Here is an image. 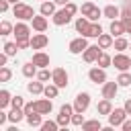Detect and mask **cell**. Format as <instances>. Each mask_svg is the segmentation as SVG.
<instances>
[{"mask_svg": "<svg viewBox=\"0 0 131 131\" xmlns=\"http://www.w3.org/2000/svg\"><path fill=\"white\" fill-rule=\"evenodd\" d=\"M88 80L92 82V84H104L106 82V70L104 68H100V66H94V68H90V72H88Z\"/></svg>", "mask_w": 131, "mask_h": 131, "instance_id": "obj_6", "label": "cell"}, {"mask_svg": "<svg viewBox=\"0 0 131 131\" xmlns=\"http://www.w3.org/2000/svg\"><path fill=\"white\" fill-rule=\"evenodd\" d=\"M102 16L108 18V20H115V18H121V8H117L115 4H108L102 8Z\"/></svg>", "mask_w": 131, "mask_h": 131, "instance_id": "obj_19", "label": "cell"}, {"mask_svg": "<svg viewBox=\"0 0 131 131\" xmlns=\"http://www.w3.org/2000/svg\"><path fill=\"white\" fill-rule=\"evenodd\" d=\"M51 78H53V72H49L47 68H41L37 72V80H41V82H49Z\"/></svg>", "mask_w": 131, "mask_h": 131, "instance_id": "obj_36", "label": "cell"}, {"mask_svg": "<svg viewBox=\"0 0 131 131\" xmlns=\"http://www.w3.org/2000/svg\"><path fill=\"white\" fill-rule=\"evenodd\" d=\"M129 49H131V41H129Z\"/></svg>", "mask_w": 131, "mask_h": 131, "instance_id": "obj_54", "label": "cell"}, {"mask_svg": "<svg viewBox=\"0 0 131 131\" xmlns=\"http://www.w3.org/2000/svg\"><path fill=\"white\" fill-rule=\"evenodd\" d=\"M10 33H14V25H10L8 20H2V23H0V35L6 37V35H10Z\"/></svg>", "mask_w": 131, "mask_h": 131, "instance_id": "obj_35", "label": "cell"}, {"mask_svg": "<svg viewBox=\"0 0 131 131\" xmlns=\"http://www.w3.org/2000/svg\"><path fill=\"white\" fill-rule=\"evenodd\" d=\"M27 123H29L31 127H41L43 115H41V113H29V115H27Z\"/></svg>", "mask_w": 131, "mask_h": 131, "instance_id": "obj_29", "label": "cell"}, {"mask_svg": "<svg viewBox=\"0 0 131 131\" xmlns=\"http://www.w3.org/2000/svg\"><path fill=\"white\" fill-rule=\"evenodd\" d=\"M90 106V94L88 92H78L74 98V111L76 113H86V108Z\"/></svg>", "mask_w": 131, "mask_h": 131, "instance_id": "obj_7", "label": "cell"}, {"mask_svg": "<svg viewBox=\"0 0 131 131\" xmlns=\"http://www.w3.org/2000/svg\"><path fill=\"white\" fill-rule=\"evenodd\" d=\"M57 94H59V86L53 84V82H49L43 90V96H47V98H57Z\"/></svg>", "mask_w": 131, "mask_h": 131, "instance_id": "obj_28", "label": "cell"}, {"mask_svg": "<svg viewBox=\"0 0 131 131\" xmlns=\"http://www.w3.org/2000/svg\"><path fill=\"white\" fill-rule=\"evenodd\" d=\"M31 61H33L39 70H41V68H49V55H47L45 51H35Z\"/></svg>", "mask_w": 131, "mask_h": 131, "instance_id": "obj_17", "label": "cell"}, {"mask_svg": "<svg viewBox=\"0 0 131 131\" xmlns=\"http://www.w3.org/2000/svg\"><path fill=\"white\" fill-rule=\"evenodd\" d=\"M8 2H10V4H16V2H20V0H8Z\"/></svg>", "mask_w": 131, "mask_h": 131, "instance_id": "obj_53", "label": "cell"}, {"mask_svg": "<svg viewBox=\"0 0 131 131\" xmlns=\"http://www.w3.org/2000/svg\"><path fill=\"white\" fill-rule=\"evenodd\" d=\"M10 106H14V108H23L25 106V100H23V96H12V100H10Z\"/></svg>", "mask_w": 131, "mask_h": 131, "instance_id": "obj_42", "label": "cell"}, {"mask_svg": "<svg viewBox=\"0 0 131 131\" xmlns=\"http://www.w3.org/2000/svg\"><path fill=\"white\" fill-rule=\"evenodd\" d=\"M123 108L127 111V115H131V98H127V100H125V104H123Z\"/></svg>", "mask_w": 131, "mask_h": 131, "instance_id": "obj_50", "label": "cell"}, {"mask_svg": "<svg viewBox=\"0 0 131 131\" xmlns=\"http://www.w3.org/2000/svg\"><path fill=\"white\" fill-rule=\"evenodd\" d=\"M119 88H121V86H119L117 80H115V82H108V80H106V82L102 84V98H111V100H113V98L117 96Z\"/></svg>", "mask_w": 131, "mask_h": 131, "instance_id": "obj_14", "label": "cell"}, {"mask_svg": "<svg viewBox=\"0 0 131 131\" xmlns=\"http://www.w3.org/2000/svg\"><path fill=\"white\" fill-rule=\"evenodd\" d=\"M8 4H10L8 0H0V10H2V12H6V10H8Z\"/></svg>", "mask_w": 131, "mask_h": 131, "instance_id": "obj_49", "label": "cell"}, {"mask_svg": "<svg viewBox=\"0 0 131 131\" xmlns=\"http://www.w3.org/2000/svg\"><path fill=\"white\" fill-rule=\"evenodd\" d=\"M35 106H37V113H41V115H49L51 111H53V102H51V98H39V100H35Z\"/></svg>", "mask_w": 131, "mask_h": 131, "instance_id": "obj_16", "label": "cell"}, {"mask_svg": "<svg viewBox=\"0 0 131 131\" xmlns=\"http://www.w3.org/2000/svg\"><path fill=\"white\" fill-rule=\"evenodd\" d=\"M125 119H127V111H125L123 106H121V108H113V111L108 113V123H111L113 127H121Z\"/></svg>", "mask_w": 131, "mask_h": 131, "instance_id": "obj_9", "label": "cell"}, {"mask_svg": "<svg viewBox=\"0 0 131 131\" xmlns=\"http://www.w3.org/2000/svg\"><path fill=\"white\" fill-rule=\"evenodd\" d=\"M108 33H111L113 37H121V35H125L127 31H125V23H123V18H115V20H111V25H108Z\"/></svg>", "mask_w": 131, "mask_h": 131, "instance_id": "obj_15", "label": "cell"}, {"mask_svg": "<svg viewBox=\"0 0 131 131\" xmlns=\"http://www.w3.org/2000/svg\"><path fill=\"white\" fill-rule=\"evenodd\" d=\"M100 129H102V125H100V121H98V119L84 121V125H82V131H100Z\"/></svg>", "mask_w": 131, "mask_h": 131, "instance_id": "obj_30", "label": "cell"}, {"mask_svg": "<svg viewBox=\"0 0 131 131\" xmlns=\"http://www.w3.org/2000/svg\"><path fill=\"white\" fill-rule=\"evenodd\" d=\"M16 41V45H18V49H29L31 47V37L29 39H14Z\"/></svg>", "mask_w": 131, "mask_h": 131, "instance_id": "obj_44", "label": "cell"}, {"mask_svg": "<svg viewBox=\"0 0 131 131\" xmlns=\"http://www.w3.org/2000/svg\"><path fill=\"white\" fill-rule=\"evenodd\" d=\"M63 8H66V10H68V12H70V14H76V12H78V10H80V8H78V6H76V4H74V2H68V4H66V6H63Z\"/></svg>", "mask_w": 131, "mask_h": 131, "instance_id": "obj_45", "label": "cell"}, {"mask_svg": "<svg viewBox=\"0 0 131 131\" xmlns=\"http://www.w3.org/2000/svg\"><path fill=\"white\" fill-rule=\"evenodd\" d=\"M100 51H102V47H100V45H88V47L84 49V53H82V59H84L86 63H96V59H98Z\"/></svg>", "mask_w": 131, "mask_h": 131, "instance_id": "obj_8", "label": "cell"}, {"mask_svg": "<svg viewBox=\"0 0 131 131\" xmlns=\"http://www.w3.org/2000/svg\"><path fill=\"white\" fill-rule=\"evenodd\" d=\"M51 82L57 84L59 88H68V84H70V74H68V70H66V68H55Z\"/></svg>", "mask_w": 131, "mask_h": 131, "instance_id": "obj_5", "label": "cell"}, {"mask_svg": "<svg viewBox=\"0 0 131 131\" xmlns=\"http://www.w3.org/2000/svg\"><path fill=\"white\" fill-rule=\"evenodd\" d=\"M113 111V104H111V98H102L98 104H96V115L100 117V115H104V117H108V113Z\"/></svg>", "mask_w": 131, "mask_h": 131, "instance_id": "obj_20", "label": "cell"}, {"mask_svg": "<svg viewBox=\"0 0 131 131\" xmlns=\"http://www.w3.org/2000/svg\"><path fill=\"white\" fill-rule=\"evenodd\" d=\"M123 23H125V31L131 35V18H127V20H123Z\"/></svg>", "mask_w": 131, "mask_h": 131, "instance_id": "obj_51", "label": "cell"}, {"mask_svg": "<svg viewBox=\"0 0 131 131\" xmlns=\"http://www.w3.org/2000/svg\"><path fill=\"white\" fill-rule=\"evenodd\" d=\"M86 47H88V37H82V35H80V37H76V39L70 41L68 51H70L72 55H82Z\"/></svg>", "mask_w": 131, "mask_h": 131, "instance_id": "obj_3", "label": "cell"}, {"mask_svg": "<svg viewBox=\"0 0 131 131\" xmlns=\"http://www.w3.org/2000/svg\"><path fill=\"white\" fill-rule=\"evenodd\" d=\"M92 8H94V4H92V2H84V4H82V6H80V12H82V14H84V16H88V14H90V10H92Z\"/></svg>", "mask_w": 131, "mask_h": 131, "instance_id": "obj_43", "label": "cell"}, {"mask_svg": "<svg viewBox=\"0 0 131 131\" xmlns=\"http://www.w3.org/2000/svg\"><path fill=\"white\" fill-rule=\"evenodd\" d=\"M55 2L53 0H45V2H41V6H39V12L41 14H45V16H53L55 14Z\"/></svg>", "mask_w": 131, "mask_h": 131, "instance_id": "obj_21", "label": "cell"}, {"mask_svg": "<svg viewBox=\"0 0 131 131\" xmlns=\"http://www.w3.org/2000/svg\"><path fill=\"white\" fill-rule=\"evenodd\" d=\"M90 23H92V20H90L88 16H84V14H82V16H78V18H76L74 27H76V31L84 37V35H86V31H88V27H90Z\"/></svg>", "mask_w": 131, "mask_h": 131, "instance_id": "obj_18", "label": "cell"}, {"mask_svg": "<svg viewBox=\"0 0 131 131\" xmlns=\"http://www.w3.org/2000/svg\"><path fill=\"white\" fill-rule=\"evenodd\" d=\"M72 16H74V14H70L66 8H61V10H55V14L51 16V20H53L55 27H63V25L72 23Z\"/></svg>", "mask_w": 131, "mask_h": 131, "instance_id": "obj_10", "label": "cell"}, {"mask_svg": "<svg viewBox=\"0 0 131 131\" xmlns=\"http://www.w3.org/2000/svg\"><path fill=\"white\" fill-rule=\"evenodd\" d=\"M121 18H123V20L131 18V0H127V2H125V6L121 8Z\"/></svg>", "mask_w": 131, "mask_h": 131, "instance_id": "obj_40", "label": "cell"}, {"mask_svg": "<svg viewBox=\"0 0 131 131\" xmlns=\"http://www.w3.org/2000/svg\"><path fill=\"white\" fill-rule=\"evenodd\" d=\"M113 66L119 72H127V70H131V57L125 55V51H117L113 57Z\"/></svg>", "mask_w": 131, "mask_h": 131, "instance_id": "obj_4", "label": "cell"}, {"mask_svg": "<svg viewBox=\"0 0 131 131\" xmlns=\"http://www.w3.org/2000/svg\"><path fill=\"white\" fill-rule=\"evenodd\" d=\"M31 25H33V31H35V33H45V31H47V27H49L47 16H45V14H41V12H39V16H37V14L33 16Z\"/></svg>", "mask_w": 131, "mask_h": 131, "instance_id": "obj_13", "label": "cell"}, {"mask_svg": "<svg viewBox=\"0 0 131 131\" xmlns=\"http://www.w3.org/2000/svg\"><path fill=\"white\" fill-rule=\"evenodd\" d=\"M27 90L31 92V94H43V90H45V82H41V80H33V82H29L27 84Z\"/></svg>", "mask_w": 131, "mask_h": 131, "instance_id": "obj_24", "label": "cell"}, {"mask_svg": "<svg viewBox=\"0 0 131 131\" xmlns=\"http://www.w3.org/2000/svg\"><path fill=\"white\" fill-rule=\"evenodd\" d=\"M100 16H102V10H100L98 6H94V8L90 10V14H88V18H90L92 23H98V18H100Z\"/></svg>", "mask_w": 131, "mask_h": 131, "instance_id": "obj_41", "label": "cell"}, {"mask_svg": "<svg viewBox=\"0 0 131 131\" xmlns=\"http://www.w3.org/2000/svg\"><path fill=\"white\" fill-rule=\"evenodd\" d=\"M113 47L117 49V51H125V49H129V41L121 35V37H115V43H113Z\"/></svg>", "mask_w": 131, "mask_h": 131, "instance_id": "obj_31", "label": "cell"}, {"mask_svg": "<svg viewBox=\"0 0 131 131\" xmlns=\"http://www.w3.org/2000/svg\"><path fill=\"white\" fill-rule=\"evenodd\" d=\"M6 61H8V55L2 51V53H0V68H2V66H6Z\"/></svg>", "mask_w": 131, "mask_h": 131, "instance_id": "obj_47", "label": "cell"}, {"mask_svg": "<svg viewBox=\"0 0 131 131\" xmlns=\"http://www.w3.org/2000/svg\"><path fill=\"white\" fill-rule=\"evenodd\" d=\"M8 121V113H4V111H0V125H4Z\"/></svg>", "mask_w": 131, "mask_h": 131, "instance_id": "obj_48", "label": "cell"}, {"mask_svg": "<svg viewBox=\"0 0 131 131\" xmlns=\"http://www.w3.org/2000/svg\"><path fill=\"white\" fill-rule=\"evenodd\" d=\"M41 129H43V131H57V129H59V123L49 119V121H43V123H41Z\"/></svg>", "mask_w": 131, "mask_h": 131, "instance_id": "obj_37", "label": "cell"}, {"mask_svg": "<svg viewBox=\"0 0 131 131\" xmlns=\"http://www.w3.org/2000/svg\"><path fill=\"white\" fill-rule=\"evenodd\" d=\"M113 43H115V37H113L111 33H102V35L98 37V45H100L102 49H111Z\"/></svg>", "mask_w": 131, "mask_h": 131, "instance_id": "obj_26", "label": "cell"}, {"mask_svg": "<svg viewBox=\"0 0 131 131\" xmlns=\"http://www.w3.org/2000/svg\"><path fill=\"white\" fill-rule=\"evenodd\" d=\"M96 66H100V68H108V66H113V57L106 53V51H100V55H98V59H96Z\"/></svg>", "mask_w": 131, "mask_h": 131, "instance_id": "obj_27", "label": "cell"}, {"mask_svg": "<svg viewBox=\"0 0 131 131\" xmlns=\"http://www.w3.org/2000/svg\"><path fill=\"white\" fill-rule=\"evenodd\" d=\"M2 49H4V53H6L8 57H12V55H16V51H18V45H16V41H6Z\"/></svg>", "mask_w": 131, "mask_h": 131, "instance_id": "obj_32", "label": "cell"}, {"mask_svg": "<svg viewBox=\"0 0 131 131\" xmlns=\"http://www.w3.org/2000/svg\"><path fill=\"white\" fill-rule=\"evenodd\" d=\"M41 2H45V0H41Z\"/></svg>", "mask_w": 131, "mask_h": 131, "instance_id": "obj_55", "label": "cell"}, {"mask_svg": "<svg viewBox=\"0 0 131 131\" xmlns=\"http://www.w3.org/2000/svg\"><path fill=\"white\" fill-rule=\"evenodd\" d=\"M12 14H14L18 20H33L35 10H33V6L25 4V2H16V4L12 6Z\"/></svg>", "mask_w": 131, "mask_h": 131, "instance_id": "obj_1", "label": "cell"}, {"mask_svg": "<svg viewBox=\"0 0 131 131\" xmlns=\"http://www.w3.org/2000/svg\"><path fill=\"white\" fill-rule=\"evenodd\" d=\"M23 119H27L25 111H23V108H14V106H12V108H10V113H8V121H10V123H14V125H18Z\"/></svg>", "mask_w": 131, "mask_h": 131, "instance_id": "obj_22", "label": "cell"}, {"mask_svg": "<svg viewBox=\"0 0 131 131\" xmlns=\"http://www.w3.org/2000/svg\"><path fill=\"white\" fill-rule=\"evenodd\" d=\"M100 35H102V27H100L98 23H90V27H88V31H86L84 37H88V39H98Z\"/></svg>", "mask_w": 131, "mask_h": 131, "instance_id": "obj_25", "label": "cell"}, {"mask_svg": "<svg viewBox=\"0 0 131 131\" xmlns=\"http://www.w3.org/2000/svg\"><path fill=\"white\" fill-rule=\"evenodd\" d=\"M10 100H12V94H10L6 88H2V90H0V108H6V106L10 104Z\"/></svg>", "mask_w": 131, "mask_h": 131, "instance_id": "obj_33", "label": "cell"}, {"mask_svg": "<svg viewBox=\"0 0 131 131\" xmlns=\"http://www.w3.org/2000/svg\"><path fill=\"white\" fill-rule=\"evenodd\" d=\"M53 2H55V4H57V6H66V4H68V2H70V0H53Z\"/></svg>", "mask_w": 131, "mask_h": 131, "instance_id": "obj_52", "label": "cell"}, {"mask_svg": "<svg viewBox=\"0 0 131 131\" xmlns=\"http://www.w3.org/2000/svg\"><path fill=\"white\" fill-rule=\"evenodd\" d=\"M84 113H74L72 115V125H76V127H82L84 125Z\"/></svg>", "mask_w": 131, "mask_h": 131, "instance_id": "obj_39", "label": "cell"}, {"mask_svg": "<svg viewBox=\"0 0 131 131\" xmlns=\"http://www.w3.org/2000/svg\"><path fill=\"white\" fill-rule=\"evenodd\" d=\"M117 82H119V86H123V88L131 86V74H129V70H127V72H121V74L117 76Z\"/></svg>", "mask_w": 131, "mask_h": 131, "instance_id": "obj_34", "label": "cell"}, {"mask_svg": "<svg viewBox=\"0 0 131 131\" xmlns=\"http://www.w3.org/2000/svg\"><path fill=\"white\" fill-rule=\"evenodd\" d=\"M14 39H29L31 37V27L27 25V20H18L14 25Z\"/></svg>", "mask_w": 131, "mask_h": 131, "instance_id": "obj_12", "label": "cell"}, {"mask_svg": "<svg viewBox=\"0 0 131 131\" xmlns=\"http://www.w3.org/2000/svg\"><path fill=\"white\" fill-rule=\"evenodd\" d=\"M121 127H123V131H131V119H125Z\"/></svg>", "mask_w": 131, "mask_h": 131, "instance_id": "obj_46", "label": "cell"}, {"mask_svg": "<svg viewBox=\"0 0 131 131\" xmlns=\"http://www.w3.org/2000/svg\"><path fill=\"white\" fill-rule=\"evenodd\" d=\"M37 72H39V68L33 63V61H27V63H23V76L25 78H37Z\"/></svg>", "mask_w": 131, "mask_h": 131, "instance_id": "obj_23", "label": "cell"}, {"mask_svg": "<svg viewBox=\"0 0 131 131\" xmlns=\"http://www.w3.org/2000/svg\"><path fill=\"white\" fill-rule=\"evenodd\" d=\"M76 111H74V104H61L59 106V115H57V123H59V127H68V125H72V115H74Z\"/></svg>", "mask_w": 131, "mask_h": 131, "instance_id": "obj_2", "label": "cell"}, {"mask_svg": "<svg viewBox=\"0 0 131 131\" xmlns=\"http://www.w3.org/2000/svg\"><path fill=\"white\" fill-rule=\"evenodd\" d=\"M47 45H49V37H47L45 33H35V35L31 37V49L41 51V49H45Z\"/></svg>", "mask_w": 131, "mask_h": 131, "instance_id": "obj_11", "label": "cell"}, {"mask_svg": "<svg viewBox=\"0 0 131 131\" xmlns=\"http://www.w3.org/2000/svg\"><path fill=\"white\" fill-rule=\"evenodd\" d=\"M10 78H12L10 68H8V66H2V68H0V82H8Z\"/></svg>", "mask_w": 131, "mask_h": 131, "instance_id": "obj_38", "label": "cell"}]
</instances>
